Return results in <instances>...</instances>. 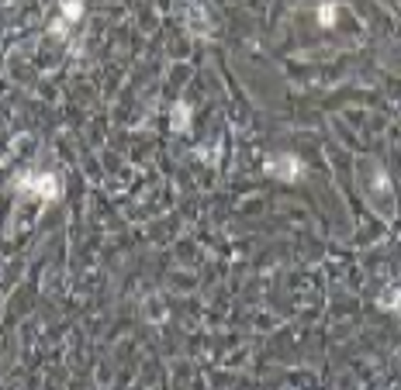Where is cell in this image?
I'll use <instances>...</instances> for the list:
<instances>
[{
    "instance_id": "277c9868",
    "label": "cell",
    "mask_w": 401,
    "mask_h": 390,
    "mask_svg": "<svg viewBox=\"0 0 401 390\" xmlns=\"http://www.w3.org/2000/svg\"><path fill=\"white\" fill-rule=\"evenodd\" d=\"M377 308H384V311H398V315H401V287H384L380 297H377Z\"/></svg>"
},
{
    "instance_id": "3957f363",
    "label": "cell",
    "mask_w": 401,
    "mask_h": 390,
    "mask_svg": "<svg viewBox=\"0 0 401 390\" xmlns=\"http://www.w3.org/2000/svg\"><path fill=\"white\" fill-rule=\"evenodd\" d=\"M187 32H191V35H204V38L211 35V25H208V18H204V8H201V4H194V8H191V14H187Z\"/></svg>"
},
{
    "instance_id": "ba28073f",
    "label": "cell",
    "mask_w": 401,
    "mask_h": 390,
    "mask_svg": "<svg viewBox=\"0 0 401 390\" xmlns=\"http://www.w3.org/2000/svg\"><path fill=\"white\" fill-rule=\"evenodd\" d=\"M66 28H69V25H66V21H62V18H56V21H52V25H49V32H52V35H56V38H59V35H66Z\"/></svg>"
},
{
    "instance_id": "7a4b0ae2",
    "label": "cell",
    "mask_w": 401,
    "mask_h": 390,
    "mask_svg": "<svg viewBox=\"0 0 401 390\" xmlns=\"http://www.w3.org/2000/svg\"><path fill=\"white\" fill-rule=\"evenodd\" d=\"M263 169H267L274 180H284V183H294V180L304 176V162H301L297 156H291V152H284V156H270V159L263 162Z\"/></svg>"
},
{
    "instance_id": "5b68a950",
    "label": "cell",
    "mask_w": 401,
    "mask_h": 390,
    "mask_svg": "<svg viewBox=\"0 0 401 390\" xmlns=\"http://www.w3.org/2000/svg\"><path fill=\"white\" fill-rule=\"evenodd\" d=\"M170 128H173V132H180V135L191 128V104H184V101H180V104L173 108V114H170Z\"/></svg>"
},
{
    "instance_id": "52a82bcc",
    "label": "cell",
    "mask_w": 401,
    "mask_h": 390,
    "mask_svg": "<svg viewBox=\"0 0 401 390\" xmlns=\"http://www.w3.org/2000/svg\"><path fill=\"white\" fill-rule=\"evenodd\" d=\"M336 11H339V8L332 4V0H326V4L318 8V21H322L326 28H332V25H336Z\"/></svg>"
},
{
    "instance_id": "8992f818",
    "label": "cell",
    "mask_w": 401,
    "mask_h": 390,
    "mask_svg": "<svg viewBox=\"0 0 401 390\" xmlns=\"http://www.w3.org/2000/svg\"><path fill=\"white\" fill-rule=\"evenodd\" d=\"M80 18H84V0H66V4H62V21L73 25Z\"/></svg>"
},
{
    "instance_id": "6da1fadb",
    "label": "cell",
    "mask_w": 401,
    "mask_h": 390,
    "mask_svg": "<svg viewBox=\"0 0 401 390\" xmlns=\"http://www.w3.org/2000/svg\"><path fill=\"white\" fill-rule=\"evenodd\" d=\"M11 186L21 190V193H32V197H42V201H56L59 197L56 173H21V176H14Z\"/></svg>"
}]
</instances>
